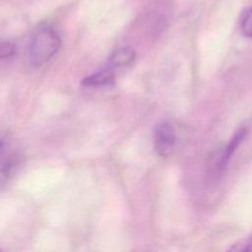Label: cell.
<instances>
[{
  "instance_id": "6da1fadb",
  "label": "cell",
  "mask_w": 252,
  "mask_h": 252,
  "mask_svg": "<svg viewBox=\"0 0 252 252\" xmlns=\"http://www.w3.org/2000/svg\"><path fill=\"white\" fill-rule=\"evenodd\" d=\"M60 45L61 39L54 31L50 29L39 31L33 36L30 45V63L34 67L41 66L53 57Z\"/></svg>"
},
{
  "instance_id": "7a4b0ae2",
  "label": "cell",
  "mask_w": 252,
  "mask_h": 252,
  "mask_svg": "<svg viewBox=\"0 0 252 252\" xmlns=\"http://www.w3.org/2000/svg\"><path fill=\"white\" fill-rule=\"evenodd\" d=\"M175 132L172 126L167 123L163 122L158 125L155 131V149L157 153L163 158L169 157L175 147Z\"/></svg>"
},
{
  "instance_id": "3957f363",
  "label": "cell",
  "mask_w": 252,
  "mask_h": 252,
  "mask_svg": "<svg viewBox=\"0 0 252 252\" xmlns=\"http://www.w3.org/2000/svg\"><path fill=\"white\" fill-rule=\"evenodd\" d=\"M245 135H246V129L245 128L239 129L233 135V137L230 139L229 143H227V145L224 147V149L221 152V155L220 156V158H219L218 163H217V168L219 170H221L223 167H225L227 161L232 157V155L234 154L235 150L238 148V146L240 145L242 140L245 138Z\"/></svg>"
},
{
  "instance_id": "277c9868",
  "label": "cell",
  "mask_w": 252,
  "mask_h": 252,
  "mask_svg": "<svg viewBox=\"0 0 252 252\" xmlns=\"http://www.w3.org/2000/svg\"><path fill=\"white\" fill-rule=\"evenodd\" d=\"M113 81H114L113 72L109 69H104L84 78L81 84L84 87H101V86L109 85L113 83Z\"/></svg>"
},
{
  "instance_id": "5b68a950",
  "label": "cell",
  "mask_w": 252,
  "mask_h": 252,
  "mask_svg": "<svg viewBox=\"0 0 252 252\" xmlns=\"http://www.w3.org/2000/svg\"><path fill=\"white\" fill-rule=\"evenodd\" d=\"M135 55V51L131 47H121L113 52L109 58V63L116 67L128 65L134 60Z\"/></svg>"
},
{
  "instance_id": "8992f818",
  "label": "cell",
  "mask_w": 252,
  "mask_h": 252,
  "mask_svg": "<svg viewBox=\"0 0 252 252\" xmlns=\"http://www.w3.org/2000/svg\"><path fill=\"white\" fill-rule=\"evenodd\" d=\"M17 164V160L15 158H11L0 167V186H2L11 177L12 173L16 169Z\"/></svg>"
},
{
  "instance_id": "52a82bcc",
  "label": "cell",
  "mask_w": 252,
  "mask_h": 252,
  "mask_svg": "<svg viewBox=\"0 0 252 252\" xmlns=\"http://www.w3.org/2000/svg\"><path fill=\"white\" fill-rule=\"evenodd\" d=\"M242 33L247 37H252V9L248 11L241 21Z\"/></svg>"
},
{
  "instance_id": "ba28073f",
  "label": "cell",
  "mask_w": 252,
  "mask_h": 252,
  "mask_svg": "<svg viewBox=\"0 0 252 252\" xmlns=\"http://www.w3.org/2000/svg\"><path fill=\"white\" fill-rule=\"evenodd\" d=\"M16 51L15 44L9 41L0 42V59L9 58L14 55Z\"/></svg>"
},
{
  "instance_id": "9c48e42d",
  "label": "cell",
  "mask_w": 252,
  "mask_h": 252,
  "mask_svg": "<svg viewBox=\"0 0 252 252\" xmlns=\"http://www.w3.org/2000/svg\"><path fill=\"white\" fill-rule=\"evenodd\" d=\"M227 252H243V243L234 244Z\"/></svg>"
},
{
  "instance_id": "30bf717a",
  "label": "cell",
  "mask_w": 252,
  "mask_h": 252,
  "mask_svg": "<svg viewBox=\"0 0 252 252\" xmlns=\"http://www.w3.org/2000/svg\"><path fill=\"white\" fill-rule=\"evenodd\" d=\"M243 252H252V237L243 243Z\"/></svg>"
},
{
  "instance_id": "8fae6325",
  "label": "cell",
  "mask_w": 252,
  "mask_h": 252,
  "mask_svg": "<svg viewBox=\"0 0 252 252\" xmlns=\"http://www.w3.org/2000/svg\"><path fill=\"white\" fill-rule=\"evenodd\" d=\"M0 147H1V143H0Z\"/></svg>"
},
{
  "instance_id": "7c38bea8",
  "label": "cell",
  "mask_w": 252,
  "mask_h": 252,
  "mask_svg": "<svg viewBox=\"0 0 252 252\" xmlns=\"http://www.w3.org/2000/svg\"><path fill=\"white\" fill-rule=\"evenodd\" d=\"M0 252H1V251H0Z\"/></svg>"
}]
</instances>
